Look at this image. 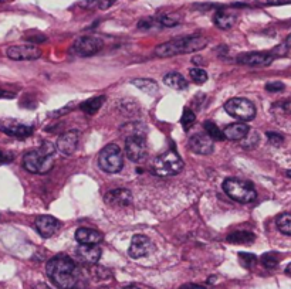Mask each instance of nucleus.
<instances>
[{
	"instance_id": "20e7f679",
	"label": "nucleus",
	"mask_w": 291,
	"mask_h": 289,
	"mask_svg": "<svg viewBox=\"0 0 291 289\" xmlns=\"http://www.w3.org/2000/svg\"><path fill=\"white\" fill-rule=\"evenodd\" d=\"M223 190L232 200L243 203V204L251 203L257 198V192L254 186L246 180L236 179V177L226 179L223 182Z\"/></svg>"
},
{
	"instance_id": "39448f33",
	"label": "nucleus",
	"mask_w": 291,
	"mask_h": 289,
	"mask_svg": "<svg viewBox=\"0 0 291 289\" xmlns=\"http://www.w3.org/2000/svg\"><path fill=\"white\" fill-rule=\"evenodd\" d=\"M98 166L105 173H118L124 166L121 147L115 144H110L103 147L98 155Z\"/></svg>"
},
{
	"instance_id": "ddd939ff",
	"label": "nucleus",
	"mask_w": 291,
	"mask_h": 289,
	"mask_svg": "<svg viewBox=\"0 0 291 289\" xmlns=\"http://www.w3.org/2000/svg\"><path fill=\"white\" fill-rule=\"evenodd\" d=\"M0 131L14 138H29L33 134L34 128L31 125L23 124L19 121L6 119V121H0Z\"/></svg>"
},
{
	"instance_id": "6ab92c4d",
	"label": "nucleus",
	"mask_w": 291,
	"mask_h": 289,
	"mask_svg": "<svg viewBox=\"0 0 291 289\" xmlns=\"http://www.w3.org/2000/svg\"><path fill=\"white\" fill-rule=\"evenodd\" d=\"M77 257L84 264H97L101 258V248L98 245H80L77 248Z\"/></svg>"
},
{
	"instance_id": "bb28decb",
	"label": "nucleus",
	"mask_w": 291,
	"mask_h": 289,
	"mask_svg": "<svg viewBox=\"0 0 291 289\" xmlns=\"http://www.w3.org/2000/svg\"><path fill=\"white\" fill-rule=\"evenodd\" d=\"M276 226L280 233L286 234V236H291V213H283L277 217Z\"/></svg>"
},
{
	"instance_id": "4be33fe9",
	"label": "nucleus",
	"mask_w": 291,
	"mask_h": 289,
	"mask_svg": "<svg viewBox=\"0 0 291 289\" xmlns=\"http://www.w3.org/2000/svg\"><path fill=\"white\" fill-rule=\"evenodd\" d=\"M164 83L169 88L176 90V91H183V90L187 88L186 78L182 74H179V72H169V74H167L164 77Z\"/></svg>"
},
{
	"instance_id": "aec40b11",
	"label": "nucleus",
	"mask_w": 291,
	"mask_h": 289,
	"mask_svg": "<svg viewBox=\"0 0 291 289\" xmlns=\"http://www.w3.org/2000/svg\"><path fill=\"white\" fill-rule=\"evenodd\" d=\"M250 132L249 125L246 124H232L226 126V129L223 131L225 138L229 141H241L246 138V135Z\"/></svg>"
},
{
	"instance_id": "37998d69",
	"label": "nucleus",
	"mask_w": 291,
	"mask_h": 289,
	"mask_svg": "<svg viewBox=\"0 0 291 289\" xmlns=\"http://www.w3.org/2000/svg\"><path fill=\"white\" fill-rule=\"evenodd\" d=\"M287 274H291V264L287 267Z\"/></svg>"
},
{
	"instance_id": "a19ab883",
	"label": "nucleus",
	"mask_w": 291,
	"mask_h": 289,
	"mask_svg": "<svg viewBox=\"0 0 291 289\" xmlns=\"http://www.w3.org/2000/svg\"><path fill=\"white\" fill-rule=\"evenodd\" d=\"M281 44H283V46L286 47V50H287V51H290V48H291V34L289 36V37H287V39H286V42L281 43Z\"/></svg>"
},
{
	"instance_id": "9d476101",
	"label": "nucleus",
	"mask_w": 291,
	"mask_h": 289,
	"mask_svg": "<svg viewBox=\"0 0 291 289\" xmlns=\"http://www.w3.org/2000/svg\"><path fill=\"white\" fill-rule=\"evenodd\" d=\"M6 54L14 61H33L42 57V50L34 44H21L9 47Z\"/></svg>"
},
{
	"instance_id": "7c9ffc66",
	"label": "nucleus",
	"mask_w": 291,
	"mask_h": 289,
	"mask_svg": "<svg viewBox=\"0 0 291 289\" xmlns=\"http://www.w3.org/2000/svg\"><path fill=\"white\" fill-rule=\"evenodd\" d=\"M189 75L192 78V81L195 84H205L208 81V72L203 68H190L189 70Z\"/></svg>"
},
{
	"instance_id": "dca6fc26",
	"label": "nucleus",
	"mask_w": 291,
	"mask_h": 289,
	"mask_svg": "<svg viewBox=\"0 0 291 289\" xmlns=\"http://www.w3.org/2000/svg\"><path fill=\"white\" fill-rule=\"evenodd\" d=\"M34 227L43 238H50L60 230V221L53 216H39L34 221Z\"/></svg>"
},
{
	"instance_id": "a878e982",
	"label": "nucleus",
	"mask_w": 291,
	"mask_h": 289,
	"mask_svg": "<svg viewBox=\"0 0 291 289\" xmlns=\"http://www.w3.org/2000/svg\"><path fill=\"white\" fill-rule=\"evenodd\" d=\"M228 241L233 244H250L254 241V234L249 231H236L228 236Z\"/></svg>"
},
{
	"instance_id": "2f4dec72",
	"label": "nucleus",
	"mask_w": 291,
	"mask_h": 289,
	"mask_svg": "<svg viewBox=\"0 0 291 289\" xmlns=\"http://www.w3.org/2000/svg\"><path fill=\"white\" fill-rule=\"evenodd\" d=\"M260 261L266 268H276L279 265V254H276V252H267V254H264L261 257Z\"/></svg>"
},
{
	"instance_id": "49530a36",
	"label": "nucleus",
	"mask_w": 291,
	"mask_h": 289,
	"mask_svg": "<svg viewBox=\"0 0 291 289\" xmlns=\"http://www.w3.org/2000/svg\"><path fill=\"white\" fill-rule=\"evenodd\" d=\"M0 1H4V0H0Z\"/></svg>"
},
{
	"instance_id": "f8f14e48",
	"label": "nucleus",
	"mask_w": 291,
	"mask_h": 289,
	"mask_svg": "<svg viewBox=\"0 0 291 289\" xmlns=\"http://www.w3.org/2000/svg\"><path fill=\"white\" fill-rule=\"evenodd\" d=\"M189 149L198 155H210L215 150V144L208 134H195L189 139Z\"/></svg>"
},
{
	"instance_id": "0eeeda50",
	"label": "nucleus",
	"mask_w": 291,
	"mask_h": 289,
	"mask_svg": "<svg viewBox=\"0 0 291 289\" xmlns=\"http://www.w3.org/2000/svg\"><path fill=\"white\" fill-rule=\"evenodd\" d=\"M225 111L239 119V121H251L256 116V106L254 103L246 98H232L225 103Z\"/></svg>"
},
{
	"instance_id": "1a4fd4ad",
	"label": "nucleus",
	"mask_w": 291,
	"mask_h": 289,
	"mask_svg": "<svg viewBox=\"0 0 291 289\" xmlns=\"http://www.w3.org/2000/svg\"><path fill=\"white\" fill-rule=\"evenodd\" d=\"M103 48V40L95 36H83L73 44V52L78 57L94 55Z\"/></svg>"
},
{
	"instance_id": "393cba45",
	"label": "nucleus",
	"mask_w": 291,
	"mask_h": 289,
	"mask_svg": "<svg viewBox=\"0 0 291 289\" xmlns=\"http://www.w3.org/2000/svg\"><path fill=\"white\" fill-rule=\"evenodd\" d=\"M161 27H175L180 23V16L177 13H164L155 17Z\"/></svg>"
},
{
	"instance_id": "7ed1b4c3",
	"label": "nucleus",
	"mask_w": 291,
	"mask_h": 289,
	"mask_svg": "<svg viewBox=\"0 0 291 289\" xmlns=\"http://www.w3.org/2000/svg\"><path fill=\"white\" fill-rule=\"evenodd\" d=\"M208 46V39L202 36H186V37H179L175 40L164 43L158 46L155 52L158 57H175L179 54H186V52H196Z\"/></svg>"
},
{
	"instance_id": "6e6552de",
	"label": "nucleus",
	"mask_w": 291,
	"mask_h": 289,
	"mask_svg": "<svg viewBox=\"0 0 291 289\" xmlns=\"http://www.w3.org/2000/svg\"><path fill=\"white\" fill-rule=\"evenodd\" d=\"M125 155L129 160L139 163L145 160L148 155V146L144 135H132L125 138Z\"/></svg>"
},
{
	"instance_id": "9b49d317",
	"label": "nucleus",
	"mask_w": 291,
	"mask_h": 289,
	"mask_svg": "<svg viewBox=\"0 0 291 289\" xmlns=\"http://www.w3.org/2000/svg\"><path fill=\"white\" fill-rule=\"evenodd\" d=\"M154 251V242L151 241V238L142 236V234H136L131 240V245L128 249V254L131 258H142L149 255Z\"/></svg>"
},
{
	"instance_id": "f704fd0d",
	"label": "nucleus",
	"mask_w": 291,
	"mask_h": 289,
	"mask_svg": "<svg viewBox=\"0 0 291 289\" xmlns=\"http://www.w3.org/2000/svg\"><path fill=\"white\" fill-rule=\"evenodd\" d=\"M284 88L286 87L281 81H271V83L266 84V90L270 93H281V91H284Z\"/></svg>"
},
{
	"instance_id": "c9c22d12",
	"label": "nucleus",
	"mask_w": 291,
	"mask_h": 289,
	"mask_svg": "<svg viewBox=\"0 0 291 289\" xmlns=\"http://www.w3.org/2000/svg\"><path fill=\"white\" fill-rule=\"evenodd\" d=\"M291 0H257V4L260 6H281V4H290Z\"/></svg>"
},
{
	"instance_id": "c756f323",
	"label": "nucleus",
	"mask_w": 291,
	"mask_h": 289,
	"mask_svg": "<svg viewBox=\"0 0 291 289\" xmlns=\"http://www.w3.org/2000/svg\"><path fill=\"white\" fill-rule=\"evenodd\" d=\"M259 142H260V136H259V134H257L256 131H251V129H250V132L246 135V138L240 141V144H241V147H244V149H253V147H256V146L259 144Z\"/></svg>"
},
{
	"instance_id": "e433bc0d",
	"label": "nucleus",
	"mask_w": 291,
	"mask_h": 289,
	"mask_svg": "<svg viewBox=\"0 0 291 289\" xmlns=\"http://www.w3.org/2000/svg\"><path fill=\"white\" fill-rule=\"evenodd\" d=\"M14 96H16V93H11V91L0 88V99H11Z\"/></svg>"
},
{
	"instance_id": "f03ea898",
	"label": "nucleus",
	"mask_w": 291,
	"mask_h": 289,
	"mask_svg": "<svg viewBox=\"0 0 291 289\" xmlns=\"http://www.w3.org/2000/svg\"><path fill=\"white\" fill-rule=\"evenodd\" d=\"M56 146L44 142L39 149L27 152L23 156V167L34 175H44L50 172L56 162Z\"/></svg>"
},
{
	"instance_id": "473e14b6",
	"label": "nucleus",
	"mask_w": 291,
	"mask_h": 289,
	"mask_svg": "<svg viewBox=\"0 0 291 289\" xmlns=\"http://www.w3.org/2000/svg\"><path fill=\"white\" fill-rule=\"evenodd\" d=\"M239 259H240V264H241L244 268H251V267L257 262L256 255H253V254H247V252H240Z\"/></svg>"
},
{
	"instance_id": "5701e85b",
	"label": "nucleus",
	"mask_w": 291,
	"mask_h": 289,
	"mask_svg": "<svg viewBox=\"0 0 291 289\" xmlns=\"http://www.w3.org/2000/svg\"><path fill=\"white\" fill-rule=\"evenodd\" d=\"M132 85H135L138 90H141L142 93L148 94V95H156L159 93V87L154 80H149V78H136L131 81Z\"/></svg>"
},
{
	"instance_id": "a18cd8bd",
	"label": "nucleus",
	"mask_w": 291,
	"mask_h": 289,
	"mask_svg": "<svg viewBox=\"0 0 291 289\" xmlns=\"http://www.w3.org/2000/svg\"><path fill=\"white\" fill-rule=\"evenodd\" d=\"M287 176H289V177L291 179V170H289V172H287Z\"/></svg>"
},
{
	"instance_id": "423d86ee",
	"label": "nucleus",
	"mask_w": 291,
	"mask_h": 289,
	"mask_svg": "<svg viewBox=\"0 0 291 289\" xmlns=\"http://www.w3.org/2000/svg\"><path fill=\"white\" fill-rule=\"evenodd\" d=\"M183 169V160L175 150H168L154 160V172L158 176H174L180 173Z\"/></svg>"
},
{
	"instance_id": "f257e3e1",
	"label": "nucleus",
	"mask_w": 291,
	"mask_h": 289,
	"mask_svg": "<svg viewBox=\"0 0 291 289\" xmlns=\"http://www.w3.org/2000/svg\"><path fill=\"white\" fill-rule=\"evenodd\" d=\"M46 272L53 284L60 289H73L80 277L75 262L67 255L53 257L47 262Z\"/></svg>"
},
{
	"instance_id": "58836bf2",
	"label": "nucleus",
	"mask_w": 291,
	"mask_h": 289,
	"mask_svg": "<svg viewBox=\"0 0 291 289\" xmlns=\"http://www.w3.org/2000/svg\"><path fill=\"white\" fill-rule=\"evenodd\" d=\"M115 1H116V0H100L98 9H101V10H105V9L111 7V6L114 4Z\"/></svg>"
},
{
	"instance_id": "c03bdc74",
	"label": "nucleus",
	"mask_w": 291,
	"mask_h": 289,
	"mask_svg": "<svg viewBox=\"0 0 291 289\" xmlns=\"http://www.w3.org/2000/svg\"><path fill=\"white\" fill-rule=\"evenodd\" d=\"M122 289H139V288H136V287H126V288H122Z\"/></svg>"
},
{
	"instance_id": "412c9836",
	"label": "nucleus",
	"mask_w": 291,
	"mask_h": 289,
	"mask_svg": "<svg viewBox=\"0 0 291 289\" xmlns=\"http://www.w3.org/2000/svg\"><path fill=\"white\" fill-rule=\"evenodd\" d=\"M236 21H237V16L226 10L216 11L213 16V23L218 26L219 29H223V30L232 29Z\"/></svg>"
},
{
	"instance_id": "a211bd4d",
	"label": "nucleus",
	"mask_w": 291,
	"mask_h": 289,
	"mask_svg": "<svg viewBox=\"0 0 291 289\" xmlns=\"http://www.w3.org/2000/svg\"><path fill=\"white\" fill-rule=\"evenodd\" d=\"M75 240L83 245H98L103 241V234L93 228H78L75 231Z\"/></svg>"
},
{
	"instance_id": "f3484780",
	"label": "nucleus",
	"mask_w": 291,
	"mask_h": 289,
	"mask_svg": "<svg viewBox=\"0 0 291 289\" xmlns=\"http://www.w3.org/2000/svg\"><path fill=\"white\" fill-rule=\"evenodd\" d=\"M107 206L111 207H126L132 203V194L126 189H113L104 196Z\"/></svg>"
},
{
	"instance_id": "79ce46f5",
	"label": "nucleus",
	"mask_w": 291,
	"mask_h": 289,
	"mask_svg": "<svg viewBox=\"0 0 291 289\" xmlns=\"http://www.w3.org/2000/svg\"><path fill=\"white\" fill-rule=\"evenodd\" d=\"M179 289H203L202 287H199V285H185V287H182V288Z\"/></svg>"
},
{
	"instance_id": "ea45409f",
	"label": "nucleus",
	"mask_w": 291,
	"mask_h": 289,
	"mask_svg": "<svg viewBox=\"0 0 291 289\" xmlns=\"http://www.w3.org/2000/svg\"><path fill=\"white\" fill-rule=\"evenodd\" d=\"M281 109L286 112V114H290L291 115V101H286V102H283L280 105Z\"/></svg>"
},
{
	"instance_id": "2eb2a0df",
	"label": "nucleus",
	"mask_w": 291,
	"mask_h": 289,
	"mask_svg": "<svg viewBox=\"0 0 291 289\" xmlns=\"http://www.w3.org/2000/svg\"><path fill=\"white\" fill-rule=\"evenodd\" d=\"M78 141H80V132L78 131H68L65 134H62L58 141H57V150L64 156L73 155L74 152L77 150V146H78Z\"/></svg>"
},
{
	"instance_id": "4468645a",
	"label": "nucleus",
	"mask_w": 291,
	"mask_h": 289,
	"mask_svg": "<svg viewBox=\"0 0 291 289\" xmlns=\"http://www.w3.org/2000/svg\"><path fill=\"white\" fill-rule=\"evenodd\" d=\"M274 61L273 52H244L237 57V62L249 67H267Z\"/></svg>"
},
{
	"instance_id": "72a5a7b5",
	"label": "nucleus",
	"mask_w": 291,
	"mask_h": 289,
	"mask_svg": "<svg viewBox=\"0 0 291 289\" xmlns=\"http://www.w3.org/2000/svg\"><path fill=\"white\" fill-rule=\"evenodd\" d=\"M267 139H269V144H273V146H280L283 142H284V136L277 132H267Z\"/></svg>"
},
{
	"instance_id": "b1692460",
	"label": "nucleus",
	"mask_w": 291,
	"mask_h": 289,
	"mask_svg": "<svg viewBox=\"0 0 291 289\" xmlns=\"http://www.w3.org/2000/svg\"><path fill=\"white\" fill-rule=\"evenodd\" d=\"M105 98L104 95H100V96H94V98H90V99H87V101H84L81 105H80V108H81V111H84L85 114H90L94 115L105 102Z\"/></svg>"
},
{
	"instance_id": "4c0bfd02",
	"label": "nucleus",
	"mask_w": 291,
	"mask_h": 289,
	"mask_svg": "<svg viewBox=\"0 0 291 289\" xmlns=\"http://www.w3.org/2000/svg\"><path fill=\"white\" fill-rule=\"evenodd\" d=\"M13 160V156L11 153H7V152H3L0 150V163H9Z\"/></svg>"
},
{
	"instance_id": "cd10ccee",
	"label": "nucleus",
	"mask_w": 291,
	"mask_h": 289,
	"mask_svg": "<svg viewBox=\"0 0 291 289\" xmlns=\"http://www.w3.org/2000/svg\"><path fill=\"white\" fill-rule=\"evenodd\" d=\"M203 128H205V132L213 139V141H223L225 139V134H223V131H220L219 129V126L215 122H212V121H206L205 124H203Z\"/></svg>"
},
{
	"instance_id": "c85d7f7f",
	"label": "nucleus",
	"mask_w": 291,
	"mask_h": 289,
	"mask_svg": "<svg viewBox=\"0 0 291 289\" xmlns=\"http://www.w3.org/2000/svg\"><path fill=\"white\" fill-rule=\"evenodd\" d=\"M196 122V115L193 114V111L190 108H183V114H182V118H180V125L183 128V131H189L193 125Z\"/></svg>"
}]
</instances>
